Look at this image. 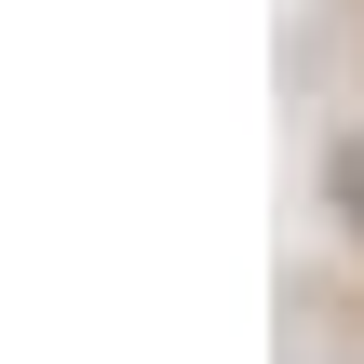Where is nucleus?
Listing matches in <instances>:
<instances>
[{"label":"nucleus","mask_w":364,"mask_h":364,"mask_svg":"<svg viewBox=\"0 0 364 364\" xmlns=\"http://www.w3.org/2000/svg\"><path fill=\"white\" fill-rule=\"evenodd\" d=\"M338 203H351V216H364V135H351V149H338Z\"/></svg>","instance_id":"f257e3e1"}]
</instances>
